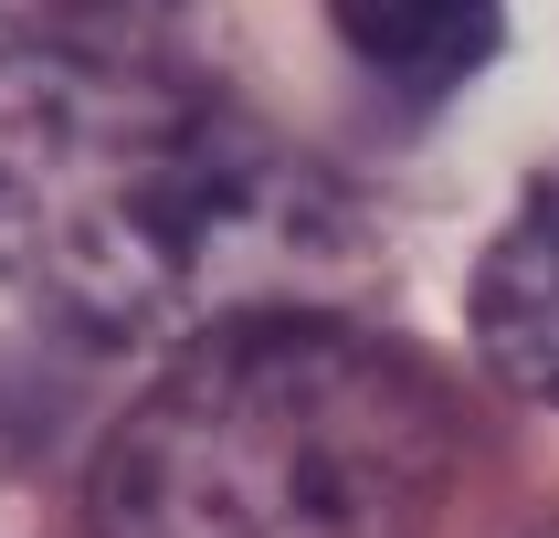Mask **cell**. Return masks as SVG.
<instances>
[{
    "instance_id": "3957f363",
    "label": "cell",
    "mask_w": 559,
    "mask_h": 538,
    "mask_svg": "<svg viewBox=\"0 0 559 538\" xmlns=\"http://www.w3.org/2000/svg\"><path fill=\"white\" fill-rule=\"evenodd\" d=\"M475 348L497 359L507 391L559 402V169L518 201V222L475 264Z\"/></svg>"
},
{
    "instance_id": "6da1fadb",
    "label": "cell",
    "mask_w": 559,
    "mask_h": 538,
    "mask_svg": "<svg viewBox=\"0 0 559 538\" xmlns=\"http://www.w3.org/2000/svg\"><path fill=\"white\" fill-rule=\"evenodd\" d=\"M348 243L328 180L222 95L95 43H0V285L74 338H201L307 307Z\"/></svg>"
},
{
    "instance_id": "277c9868",
    "label": "cell",
    "mask_w": 559,
    "mask_h": 538,
    "mask_svg": "<svg viewBox=\"0 0 559 538\" xmlns=\"http://www.w3.org/2000/svg\"><path fill=\"white\" fill-rule=\"evenodd\" d=\"M348 53L402 95H443L497 53V0H328Z\"/></svg>"
},
{
    "instance_id": "7a4b0ae2",
    "label": "cell",
    "mask_w": 559,
    "mask_h": 538,
    "mask_svg": "<svg viewBox=\"0 0 559 538\" xmlns=\"http://www.w3.org/2000/svg\"><path fill=\"white\" fill-rule=\"evenodd\" d=\"M465 422L412 348L264 307L169 359L95 454V538H433Z\"/></svg>"
}]
</instances>
